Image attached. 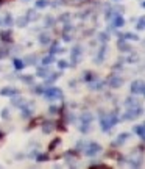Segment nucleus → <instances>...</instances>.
<instances>
[{
  "label": "nucleus",
  "instance_id": "nucleus-49",
  "mask_svg": "<svg viewBox=\"0 0 145 169\" xmlns=\"http://www.w3.org/2000/svg\"><path fill=\"white\" fill-rule=\"evenodd\" d=\"M8 55H9V49H2V50H0V59H3Z\"/></svg>",
  "mask_w": 145,
  "mask_h": 169
},
{
  "label": "nucleus",
  "instance_id": "nucleus-19",
  "mask_svg": "<svg viewBox=\"0 0 145 169\" xmlns=\"http://www.w3.org/2000/svg\"><path fill=\"white\" fill-rule=\"evenodd\" d=\"M133 132L136 133V136L140 138V140H144V138H145V125L144 124H136L133 127Z\"/></svg>",
  "mask_w": 145,
  "mask_h": 169
},
{
  "label": "nucleus",
  "instance_id": "nucleus-38",
  "mask_svg": "<svg viewBox=\"0 0 145 169\" xmlns=\"http://www.w3.org/2000/svg\"><path fill=\"white\" fill-rule=\"evenodd\" d=\"M59 144H61V138H55V140L48 144V152L55 150V149H56V146H59Z\"/></svg>",
  "mask_w": 145,
  "mask_h": 169
},
{
  "label": "nucleus",
  "instance_id": "nucleus-4",
  "mask_svg": "<svg viewBox=\"0 0 145 169\" xmlns=\"http://www.w3.org/2000/svg\"><path fill=\"white\" fill-rule=\"evenodd\" d=\"M83 152H84V155L86 157H95V155H98L101 152V146L98 144V142H86V146H84V149H83Z\"/></svg>",
  "mask_w": 145,
  "mask_h": 169
},
{
  "label": "nucleus",
  "instance_id": "nucleus-28",
  "mask_svg": "<svg viewBox=\"0 0 145 169\" xmlns=\"http://www.w3.org/2000/svg\"><path fill=\"white\" fill-rule=\"evenodd\" d=\"M55 22H56V19L53 17L52 14H48V16H45L44 17V27H55Z\"/></svg>",
  "mask_w": 145,
  "mask_h": 169
},
{
  "label": "nucleus",
  "instance_id": "nucleus-22",
  "mask_svg": "<svg viewBox=\"0 0 145 169\" xmlns=\"http://www.w3.org/2000/svg\"><path fill=\"white\" fill-rule=\"evenodd\" d=\"M119 38L122 39H130V41H139V36L136 33H117Z\"/></svg>",
  "mask_w": 145,
  "mask_h": 169
},
{
  "label": "nucleus",
  "instance_id": "nucleus-23",
  "mask_svg": "<svg viewBox=\"0 0 145 169\" xmlns=\"http://www.w3.org/2000/svg\"><path fill=\"white\" fill-rule=\"evenodd\" d=\"M123 105L126 108H131V107H139V102H137L136 97H128L123 100Z\"/></svg>",
  "mask_w": 145,
  "mask_h": 169
},
{
  "label": "nucleus",
  "instance_id": "nucleus-6",
  "mask_svg": "<svg viewBox=\"0 0 145 169\" xmlns=\"http://www.w3.org/2000/svg\"><path fill=\"white\" fill-rule=\"evenodd\" d=\"M106 83H108V86H109V88L119 89L122 85H123V78H122L120 75H117V74H111L109 77H108Z\"/></svg>",
  "mask_w": 145,
  "mask_h": 169
},
{
  "label": "nucleus",
  "instance_id": "nucleus-46",
  "mask_svg": "<svg viewBox=\"0 0 145 169\" xmlns=\"http://www.w3.org/2000/svg\"><path fill=\"white\" fill-rule=\"evenodd\" d=\"M56 64H58V69H59V71H62V69H67V67H69V63L66 61V59H59Z\"/></svg>",
  "mask_w": 145,
  "mask_h": 169
},
{
  "label": "nucleus",
  "instance_id": "nucleus-17",
  "mask_svg": "<svg viewBox=\"0 0 145 169\" xmlns=\"http://www.w3.org/2000/svg\"><path fill=\"white\" fill-rule=\"evenodd\" d=\"M48 45H50V49H48V53H52V55H56V53H59V52H64V49L59 45L58 41H52Z\"/></svg>",
  "mask_w": 145,
  "mask_h": 169
},
{
  "label": "nucleus",
  "instance_id": "nucleus-1",
  "mask_svg": "<svg viewBox=\"0 0 145 169\" xmlns=\"http://www.w3.org/2000/svg\"><path fill=\"white\" fill-rule=\"evenodd\" d=\"M119 121H120V118H119L117 110L111 113H105L103 110H100V127L103 132H109L114 125H117Z\"/></svg>",
  "mask_w": 145,
  "mask_h": 169
},
{
  "label": "nucleus",
  "instance_id": "nucleus-20",
  "mask_svg": "<svg viewBox=\"0 0 145 169\" xmlns=\"http://www.w3.org/2000/svg\"><path fill=\"white\" fill-rule=\"evenodd\" d=\"M89 0H59V3L62 5H69V6H81L84 3H87Z\"/></svg>",
  "mask_w": 145,
  "mask_h": 169
},
{
  "label": "nucleus",
  "instance_id": "nucleus-11",
  "mask_svg": "<svg viewBox=\"0 0 145 169\" xmlns=\"http://www.w3.org/2000/svg\"><path fill=\"white\" fill-rule=\"evenodd\" d=\"M16 94H21V91H19L17 88H13V86H5V88L0 89V96H8V97H11V96H16Z\"/></svg>",
  "mask_w": 145,
  "mask_h": 169
},
{
  "label": "nucleus",
  "instance_id": "nucleus-3",
  "mask_svg": "<svg viewBox=\"0 0 145 169\" xmlns=\"http://www.w3.org/2000/svg\"><path fill=\"white\" fill-rule=\"evenodd\" d=\"M42 96H44L47 100H55V99H62V91L56 86H45L44 88V92H42Z\"/></svg>",
  "mask_w": 145,
  "mask_h": 169
},
{
  "label": "nucleus",
  "instance_id": "nucleus-44",
  "mask_svg": "<svg viewBox=\"0 0 145 169\" xmlns=\"http://www.w3.org/2000/svg\"><path fill=\"white\" fill-rule=\"evenodd\" d=\"M136 28H137V30H144V28H145V17H144V16H140V17L137 19Z\"/></svg>",
  "mask_w": 145,
  "mask_h": 169
},
{
  "label": "nucleus",
  "instance_id": "nucleus-47",
  "mask_svg": "<svg viewBox=\"0 0 145 169\" xmlns=\"http://www.w3.org/2000/svg\"><path fill=\"white\" fill-rule=\"evenodd\" d=\"M58 111H59V107H56V105H50V108H48V113H50V114H56Z\"/></svg>",
  "mask_w": 145,
  "mask_h": 169
},
{
  "label": "nucleus",
  "instance_id": "nucleus-18",
  "mask_svg": "<svg viewBox=\"0 0 145 169\" xmlns=\"http://www.w3.org/2000/svg\"><path fill=\"white\" fill-rule=\"evenodd\" d=\"M128 138H130V133H120V135L117 136V140L113 141V144H111V146H113V147H120V146L123 144V142L126 141Z\"/></svg>",
  "mask_w": 145,
  "mask_h": 169
},
{
  "label": "nucleus",
  "instance_id": "nucleus-50",
  "mask_svg": "<svg viewBox=\"0 0 145 169\" xmlns=\"http://www.w3.org/2000/svg\"><path fill=\"white\" fill-rule=\"evenodd\" d=\"M61 38H62V41H66V42H70L72 41V36L69 35V33H62Z\"/></svg>",
  "mask_w": 145,
  "mask_h": 169
},
{
  "label": "nucleus",
  "instance_id": "nucleus-21",
  "mask_svg": "<svg viewBox=\"0 0 145 169\" xmlns=\"http://www.w3.org/2000/svg\"><path fill=\"white\" fill-rule=\"evenodd\" d=\"M50 74V69H48V66H41V67L36 69V75L41 78H45L47 75Z\"/></svg>",
  "mask_w": 145,
  "mask_h": 169
},
{
  "label": "nucleus",
  "instance_id": "nucleus-29",
  "mask_svg": "<svg viewBox=\"0 0 145 169\" xmlns=\"http://www.w3.org/2000/svg\"><path fill=\"white\" fill-rule=\"evenodd\" d=\"M3 25H6V27H11V25H14V17H13L9 13H6V14L3 16Z\"/></svg>",
  "mask_w": 145,
  "mask_h": 169
},
{
  "label": "nucleus",
  "instance_id": "nucleus-43",
  "mask_svg": "<svg viewBox=\"0 0 145 169\" xmlns=\"http://www.w3.org/2000/svg\"><path fill=\"white\" fill-rule=\"evenodd\" d=\"M44 88H45L44 85H36L34 88H31V92H34V94H42V92H44Z\"/></svg>",
  "mask_w": 145,
  "mask_h": 169
},
{
  "label": "nucleus",
  "instance_id": "nucleus-24",
  "mask_svg": "<svg viewBox=\"0 0 145 169\" xmlns=\"http://www.w3.org/2000/svg\"><path fill=\"white\" fill-rule=\"evenodd\" d=\"M83 80L86 81V83H91V81H94V80H97V75L94 74V72H91V71H84L83 72Z\"/></svg>",
  "mask_w": 145,
  "mask_h": 169
},
{
  "label": "nucleus",
  "instance_id": "nucleus-27",
  "mask_svg": "<svg viewBox=\"0 0 145 169\" xmlns=\"http://www.w3.org/2000/svg\"><path fill=\"white\" fill-rule=\"evenodd\" d=\"M25 17L28 19V22H34V21H38V19H39V14L34 11V9H28L27 14H25Z\"/></svg>",
  "mask_w": 145,
  "mask_h": 169
},
{
  "label": "nucleus",
  "instance_id": "nucleus-54",
  "mask_svg": "<svg viewBox=\"0 0 145 169\" xmlns=\"http://www.w3.org/2000/svg\"><path fill=\"white\" fill-rule=\"evenodd\" d=\"M3 138H5V133H3V132H0V141H2Z\"/></svg>",
  "mask_w": 145,
  "mask_h": 169
},
{
  "label": "nucleus",
  "instance_id": "nucleus-12",
  "mask_svg": "<svg viewBox=\"0 0 145 169\" xmlns=\"http://www.w3.org/2000/svg\"><path fill=\"white\" fill-rule=\"evenodd\" d=\"M0 41L5 42V44L13 42V31L11 30H2V31H0Z\"/></svg>",
  "mask_w": 145,
  "mask_h": 169
},
{
  "label": "nucleus",
  "instance_id": "nucleus-16",
  "mask_svg": "<svg viewBox=\"0 0 145 169\" xmlns=\"http://www.w3.org/2000/svg\"><path fill=\"white\" fill-rule=\"evenodd\" d=\"M9 99H11V105H13V107H19V108H21L22 105H25V99L22 97L21 94L11 96V97H9Z\"/></svg>",
  "mask_w": 145,
  "mask_h": 169
},
{
  "label": "nucleus",
  "instance_id": "nucleus-2",
  "mask_svg": "<svg viewBox=\"0 0 145 169\" xmlns=\"http://www.w3.org/2000/svg\"><path fill=\"white\" fill-rule=\"evenodd\" d=\"M142 107H131V108H128L126 111L123 113V114L120 116V121H134L136 118H139V116H142Z\"/></svg>",
  "mask_w": 145,
  "mask_h": 169
},
{
  "label": "nucleus",
  "instance_id": "nucleus-41",
  "mask_svg": "<svg viewBox=\"0 0 145 169\" xmlns=\"http://www.w3.org/2000/svg\"><path fill=\"white\" fill-rule=\"evenodd\" d=\"M97 39H98V41H101V42H103V44H106V42L109 41V36H108V33L101 31V33H98Z\"/></svg>",
  "mask_w": 145,
  "mask_h": 169
},
{
  "label": "nucleus",
  "instance_id": "nucleus-52",
  "mask_svg": "<svg viewBox=\"0 0 145 169\" xmlns=\"http://www.w3.org/2000/svg\"><path fill=\"white\" fill-rule=\"evenodd\" d=\"M69 86H70V88H73V86H77V80H70V81H69Z\"/></svg>",
  "mask_w": 145,
  "mask_h": 169
},
{
  "label": "nucleus",
  "instance_id": "nucleus-25",
  "mask_svg": "<svg viewBox=\"0 0 145 169\" xmlns=\"http://www.w3.org/2000/svg\"><path fill=\"white\" fill-rule=\"evenodd\" d=\"M31 114H33L31 108L22 105V107H21V116H22V118H24V119H30V118H31Z\"/></svg>",
  "mask_w": 145,
  "mask_h": 169
},
{
  "label": "nucleus",
  "instance_id": "nucleus-8",
  "mask_svg": "<svg viewBox=\"0 0 145 169\" xmlns=\"http://www.w3.org/2000/svg\"><path fill=\"white\" fill-rule=\"evenodd\" d=\"M117 49L120 52H125V53H131L133 52V47L126 42V39H122V38H119V41H117Z\"/></svg>",
  "mask_w": 145,
  "mask_h": 169
},
{
  "label": "nucleus",
  "instance_id": "nucleus-37",
  "mask_svg": "<svg viewBox=\"0 0 145 169\" xmlns=\"http://www.w3.org/2000/svg\"><path fill=\"white\" fill-rule=\"evenodd\" d=\"M34 158H36L38 163H44V161H47L48 158H50V155H48V154H38Z\"/></svg>",
  "mask_w": 145,
  "mask_h": 169
},
{
  "label": "nucleus",
  "instance_id": "nucleus-42",
  "mask_svg": "<svg viewBox=\"0 0 145 169\" xmlns=\"http://www.w3.org/2000/svg\"><path fill=\"white\" fill-rule=\"evenodd\" d=\"M89 130H91V124H87V122H81V125H80L81 133H89Z\"/></svg>",
  "mask_w": 145,
  "mask_h": 169
},
{
  "label": "nucleus",
  "instance_id": "nucleus-13",
  "mask_svg": "<svg viewBox=\"0 0 145 169\" xmlns=\"http://www.w3.org/2000/svg\"><path fill=\"white\" fill-rule=\"evenodd\" d=\"M38 41H39V44H41V45H48L52 42V35H50V33H47V31L39 33Z\"/></svg>",
  "mask_w": 145,
  "mask_h": 169
},
{
  "label": "nucleus",
  "instance_id": "nucleus-30",
  "mask_svg": "<svg viewBox=\"0 0 145 169\" xmlns=\"http://www.w3.org/2000/svg\"><path fill=\"white\" fill-rule=\"evenodd\" d=\"M48 5H50V0H36V2H34V8L36 9L47 8Z\"/></svg>",
  "mask_w": 145,
  "mask_h": 169
},
{
  "label": "nucleus",
  "instance_id": "nucleus-15",
  "mask_svg": "<svg viewBox=\"0 0 145 169\" xmlns=\"http://www.w3.org/2000/svg\"><path fill=\"white\" fill-rule=\"evenodd\" d=\"M59 75H61L59 72H50V74H48L47 77H45L44 86H52V85H53L55 81H56L58 78H59Z\"/></svg>",
  "mask_w": 145,
  "mask_h": 169
},
{
  "label": "nucleus",
  "instance_id": "nucleus-39",
  "mask_svg": "<svg viewBox=\"0 0 145 169\" xmlns=\"http://www.w3.org/2000/svg\"><path fill=\"white\" fill-rule=\"evenodd\" d=\"M70 17H72V16H70V13H62V14L58 17V21L61 22V24H66V22H69V21H70Z\"/></svg>",
  "mask_w": 145,
  "mask_h": 169
},
{
  "label": "nucleus",
  "instance_id": "nucleus-53",
  "mask_svg": "<svg viewBox=\"0 0 145 169\" xmlns=\"http://www.w3.org/2000/svg\"><path fill=\"white\" fill-rule=\"evenodd\" d=\"M137 149H139V152H144V144H140V146H139V147H137Z\"/></svg>",
  "mask_w": 145,
  "mask_h": 169
},
{
  "label": "nucleus",
  "instance_id": "nucleus-31",
  "mask_svg": "<svg viewBox=\"0 0 145 169\" xmlns=\"http://www.w3.org/2000/svg\"><path fill=\"white\" fill-rule=\"evenodd\" d=\"M92 119H94V116L91 114V111H84L83 114L80 116V121H81V122H87V124H91Z\"/></svg>",
  "mask_w": 145,
  "mask_h": 169
},
{
  "label": "nucleus",
  "instance_id": "nucleus-45",
  "mask_svg": "<svg viewBox=\"0 0 145 169\" xmlns=\"http://www.w3.org/2000/svg\"><path fill=\"white\" fill-rule=\"evenodd\" d=\"M21 80L24 81V83H27V85L31 86V85H33V75H22Z\"/></svg>",
  "mask_w": 145,
  "mask_h": 169
},
{
  "label": "nucleus",
  "instance_id": "nucleus-26",
  "mask_svg": "<svg viewBox=\"0 0 145 169\" xmlns=\"http://www.w3.org/2000/svg\"><path fill=\"white\" fill-rule=\"evenodd\" d=\"M36 61H38V55L36 53H31V55H27L24 56V64H36Z\"/></svg>",
  "mask_w": 145,
  "mask_h": 169
},
{
  "label": "nucleus",
  "instance_id": "nucleus-48",
  "mask_svg": "<svg viewBox=\"0 0 145 169\" xmlns=\"http://www.w3.org/2000/svg\"><path fill=\"white\" fill-rule=\"evenodd\" d=\"M2 119H5V121H6V119H9V110H8V108H3V110H2Z\"/></svg>",
  "mask_w": 145,
  "mask_h": 169
},
{
  "label": "nucleus",
  "instance_id": "nucleus-9",
  "mask_svg": "<svg viewBox=\"0 0 145 169\" xmlns=\"http://www.w3.org/2000/svg\"><path fill=\"white\" fill-rule=\"evenodd\" d=\"M106 44H103L100 49H98V53H97V56L94 58V63L95 64H101V63L105 61V55H106Z\"/></svg>",
  "mask_w": 145,
  "mask_h": 169
},
{
  "label": "nucleus",
  "instance_id": "nucleus-34",
  "mask_svg": "<svg viewBox=\"0 0 145 169\" xmlns=\"http://www.w3.org/2000/svg\"><path fill=\"white\" fill-rule=\"evenodd\" d=\"M103 86H105V81H100L98 80L97 83H89V89H94V91H101L103 89Z\"/></svg>",
  "mask_w": 145,
  "mask_h": 169
},
{
  "label": "nucleus",
  "instance_id": "nucleus-7",
  "mask_svg": "<svg viewBox=\"0 0 145 169\" xmlns=\"http://www.w3.org/2000/svg\"><path fill=\"white\" fill-rule=\"evenodd\" d=\"M131 94L133 96H142L145 92V83L142 80H134L133 83H131Z\"/></svg>",
  "mask_w": 145,
  "mask_h": 169
},
{
  "label": "nucleus",
  "instance_id": "nucleus-10",
  "mask_svg": "<svg viewBox=\"0 0 145 169\" xmlns=\"http://www.w3.org/2000/svg\"><path fill=\"white\" fill-rule=\"evenodd\" d=\"M111 24H113L114 28H120V27H123V25H125V17L120 14V13H117V14L111 19Z\"/></svg>",
  "mask_w": 145,
  "mask_h": 169
},
{
  "label": "nucleus",
  "instance_id": "nucleus-14",
  "mask_svg": "<svg viewBox=\"0 0 145 169\" xmlns=\"http://www.w3.org/2000/svg\"><path fill=\"white\" fill-rule=\"evenodd\" d=\"M42 133L44 135H48L55 130V122L53 121H42Z\"/></svg>",
  "mask_w": 145,
  "mask_h": 169
},
{
  "label": "nucleus",
  "instance_id": "nucleus-56",
  "mask_svg": "<svg viewBox=\"0 0 145 169\" xmlns=\"http://www.w3.org/2000/svg\"><path fill=\"white\" fill-rule=\"evenodd\" d=\"M25 2H27V0H25Z\"/></svg>",
  "mask_w": 145,
  "mask_h": 169
},
{
  "label": "nucleus",
  "instance_id": "nucleus-33",
  "mask_svg": "<svg viewBox=\"0 0 145 169\" xmlns=\"http://www.w3.org/2000/svg\"><path fill=\"white\" fill-rule=\"evenodd\" d=\"M13 64H14V69H16V71H22V69L25 67L24 59H21V58H14V59H13Z\"/></svg>",
  "mask_w": 145,
  "mask_h": 169
},
{
  "label": "nucleus",
  "instance_id": "nucleus-51",
  "mask_svg": "<svg viewBox=\"0 0 145 169\" xmlns=\"http://www.w3.org/2000/svg\"><path fill=\"white\" fill-rule=\"evenodd\" d=\"M139 161V160H137ZM136 160H130V166L131 168H140V163H137Z\"/></svg>",
  "mask_w": 145,
  "mask_h": 169
},
{
  "label": "nucleus",
  "instance_id": "nucleus-40",
  "mask_svg": "<svg viewBox=\"0 0 145 169\" xmlns=\"http://www.w3.org/2000/svg\"><path fill=\"white\" fill-rule=\"evenodd\" d=\"M67 122L66 121H59V122H55V128H58V130H61V132H66L67 130Z\"/></svg>",
  "mask_w": 145,
  "mask_h": 169
},
{
  "label": "nucleus",
  "instance_id": "nucleus-35",
  "mask_svg": "<svg viewBox=\"0 0 145 169\" xmlns=\"http://www.w3.org/2000/svg\"><path fill=\"white\" fill-rule=\"evenodd\" d=\"M14 24L16 25H17V27H27V24H28V19L27 17H25V16H21V17H17V19H16V21H14Z\"/></svg>",
  "mask_w": 145,
  "mask_h": 169
},
{
  "label": "nucleus",
  "instance_id": "nucleus-5",
  "mask_svg": "<svg viewBox=\"0 0 145 169\" xmlns=\"http://www.w3.org/2000/svg\"><path fill=\"white\" fill-rule=\"evenodd\" d=\"M81 55H83V47H81V45H75V47L72 49V52H70L72 63L69 66H77L78 63L81 61Z\"/></svg>",
  "mask_w": 145,
  "mask_h": 169
},
{
  "label": "nucleus",
  "instance_id": "nucleus-55",
  "mask_svg": "<svg viewBox=\"0 0 145 169\" xmlns=\"http://www.w3.org/2000/svg\"><path fill=\"white\" fill-rule=\"evenodd\" d=\"M3 25V17H0V27Z\"/></svg>",
  "mask_w": 145,
  "mask_h": 169
},
{
  "label": "nucleus",
  "instance_id": "nucleus-32",
  "mask_svg": "<svg viewBox=\"0 0 145 169\" xmlns=\"http://www.w3.org/2000/svg\"><path fill=\"white\" fill-rule=\"evenodd\" d=\"M42 61V66H50L52 63L55 61V55H52V53H48V55H45L44 58L41 59Z\"/></svg>",
  "mask_w": 145,
  "mask_h": 169
},
{
  "label": "nucleus",
  "instance_id": "nucleus-36",
  "mask_svg": "<svg viewBox=\"0 0 145 169\" xmlns=\"http://www.w3.org/2000/svg\"><path fill=\"white\" fill-rule=\"evenodd\" d=\"M42 121H44V118H36V119H33V121L30 122V125L27 127V130H31V128H34V127H38V125H41Z\"/></svg>",
  "mask_w": 145,
  "mask_h": 169
}]
</instances>
